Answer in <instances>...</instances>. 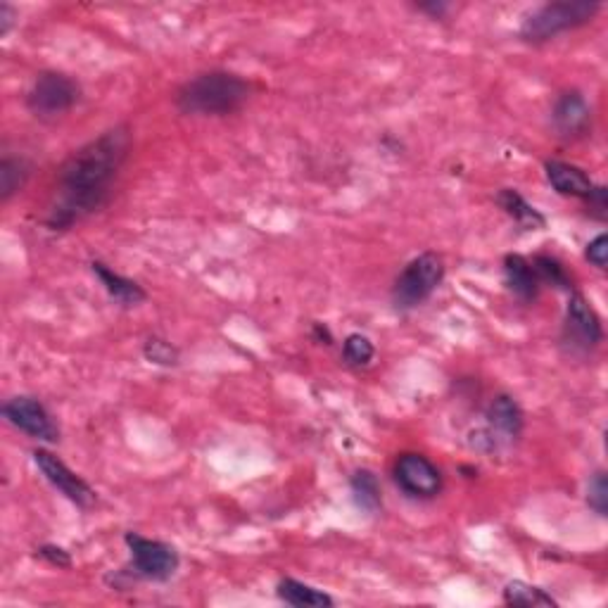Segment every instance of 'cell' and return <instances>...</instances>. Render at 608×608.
I'll return each mask as SVG.
<instances>
[{
    "mask_svg": "<svg viewBox=\"0 0 608 608\" xmlns=\"http://www.w3.org/2000/svg\"><path fill=\"white\" fill-rule=\"evenodd\" d=\"M129 145V129L114 126L67 157L57 171L55 202L46 219L53 231H67L76 221L105 205L112 183L129 155Z\"/></svg>",
    "mask_w": 608,
    "mask_h": 608,
    "instance_id": "6da1fadb",
    "label": "cell"
},
{
    "mask_svg": "<svg viewBox=\"0 0 608 608\" xmlns=\"http://www.w3.org/2000/svg\"><path fill=\"white\" fill-rule=\"evenodd\" d=\"M250 84L231 72H205L190 79L176 95V105L186 114L224 117L240 110L250 98Z\"/></svg>",
    "mask_w": 608,
    "mask_h": 608,
    "instance_id": "7a4b0ae2",
    "label": "cell"
},
{
    "mask_svg": "<svg viewBox=\"0 0 608 608\" xmlns=\"http://www.w3.org/2000/svg\"><path fill=\"white\" fill-rule=\"evenodd\" d=\"M599 12L597 3L573 0V3H549L525 19L521 27V38L528 43H542L563 34L568 29L585 27Z\"/></svg>",
    "mask_w": 608,
    "mask_h": 608,
    "instance_id": "3957f363",
    "label": "cell"
},
{
    "mask_svg": "<svg viewBox=\"0 0 608 608\" xmlns=\"http://www.w3.org/2000/svg\"><path fill=\"white\" fill-rule=\"evenodd\" d=\"M445 278V262L435 252H423L404 266L392 288V302L397 309H414L440 288Z\"/></svg>",
    "mask_w": 608,
    "mask_h": 608,
    "instance_id": "277c9868",
    "label": "cell"
},
{
    "mask_svg": "<svg viewBox=\"0 0 608 608\" xmlns=\"http://www.w3.org/2000/svg\"><path fill=\"white\" fill-rule=\"evenodd\" d=\"M124 542L131 551V575L136 580L167 582L179 570V554L171 544L150 540L138 532H126Z\"/></svg>",
    "mask_w": 608,
    "mask_h": 608,
    "instance_id": "5b68a950",
    "label": "cell"
},
{
    "mask_svg": "<svg viewBox=\"0 0 608 608\" xmlns=\"http://www.w3.org/2000/svg\"><path fill=\"white\" fill-rule=\"evenodd\" d=\"M79 103V86L60 72H43L27 95L29 110L41 119H55Z\"/></svg>",
    "mask_w": 608,
    "mask_h": 608,
    "instance_id": "8992f818",
    "label": "cell"
},
{
    "mask_svg": "<svg viewBox=\"0 0 608 608\" xmlns=\"http://www.w3.org/2000/svg\"><path fill=\"white\" fill-rule=\"evenodd\" d=\"M604 338V328H601L599 314L594 312L592 304L587 302L585 295L573 293L566 307V321H563V342L573 352H592Z\"/></svg>",
    "mask_w": 608,
    "mask_h": 608,
    "instance_id": "52a82bcc",
    "label": "cell"
},
{
    "mask_svg": "<svg viewBox=\"0 0 608 608\" xmlns=\"http://www.w3.org/2000/svg\"><path fill=\"white\" fill-rule=\"evenodd\" d=\"M3 416L8 418L10 426L22 430L24 435L34 437V440L43 442H57L60 440V430L50 418L48 409L34 397H12L3 404Z\"/></svg>",
    "mask_w": 608,
    "mask_h": 608,
    "instance_id": "ba28073f",
    "label": "cell"
},
{
    "mask_svg": "<svg viewBox=\"0 0 608 608\" xmlns=\"http://www.w3.org/2000/svg\"><path fill=\"white\" fill-rule=\"evenodd\" d=\"M34 461L38 471L43 473V478H46L57 492L65 494L69 502L81 506V509H86V506L95 502V492L91 490V485H88L84 478H79L65 461L57 459L53 452H48V449H34Z\"/></svg>",
    "mask_w": 608,
    "mask_h": 608,
    "instance_id": "9c48e42d",
    "label": "cell"
},
{
    "mask_svg": "<svg viewBox=\"0 0 608 608\" xmlns=\"http://www.w3.org/2000/svg\"><path fill=\"white\" fill-rule=\"evenodd\" d=\"M395 480L404 492L418 499H433L442 490V473L423 454H402L395 464Z\"/></svg>",
    "mask_w": 608,
    "mask_h": 608,
    "instance_id": "30bf717a",
    "label": "cell"
},
{
    "mask_svg": "<svg viewBox=\"0 0 608 608\" xmlns=\"http://www.w3.org/2000/svg\"><path fill=\"white\" fill-rule=\"evenodd\" d=\"M556 131L561 136H582L592 124V110H589L587 100L578 91H566L556 98L554 110H551Z\"/></svg>",
    "mask_w": 608,
    "mask_h": 608,
    "instance_id": "8fae6325",
    "label": "cell"
},
{
    "mask_svg": "<svg viewBox=\"0 0 608 608\" xmlns=\"http://www.w3.org/2000/svg\"><path fill=\"white\" fill-rule=\"evenodd\" d=\"M487 426H490V447H497L499 440H516L523 430V411L509 395H499L487 407Z\"/></svg>",
    "mask_w": 608,
    "mask_h": 608,
    "instance_id": "7c38bea8",
    "label": "cell"
},
{
    "mask_svg": "<svg viewBox=\"0 0 608 608\" xmlns=\"http://www.w3.org/2000/svg\"><path fill=\"white\" fill-rule=\"evenodd\" d=\"M544 171H547V181L551 183V188L556 190L559 195H566V198H580L587 200L594 190V181L575 164L561 162V160H549L544 164Z\"/></svg>",
    "mask_w": 608,
    "mask_h": 608,
    "instance_id": "4fadbf2b",
    "label": "cell"
},
{
    "mask_svg": "<svg viewBox=\"0 0 608 608\" xmlns=\"http://www.w3.org/2000/svg\"><path fill=\"white\" fill-rule=\"evenodd\" d=\"M504 278L506 285L518 300L532 302L540 295V278H537L532 262L521 255H506L504 259Z\"/></svg>",
    "mask_w": 608,
    "mask_h": 608,
    "instance_id": "5bb4252c",
    "label": "cell"
},
{
    "mask_svg": "<svg viewBox=\"0 0 608 608\" xmlns=\"http://www.w3.org/2000/svg\"><path fill=\"white\" fill-rule=\"evenodd\" d=\"M93 274L100 278V283L105 285V290L110 293L114 302H119L122 307H136L145 300V290L131 278H126L103 262H91Z\"/></svg>",
    "mask_w": 608,
    "mask_h": 608,
    "instance_id": "9a60e30c",
    "label": "cell"
},
{
    "mask_svg": "<svg viewBox=\"0 0 608 608\" xmlns=\"http://www.w3.org/2000/svg\"><path fill=\"white\" fill-rule=\"evenodd\" d=\"M276 594L278 599L295 608H331L335 604L331 594H326L323 589L304 585V582L293 578H285L278 582Z\"/></svg>",
    "mask_w": 608,
    "mask_h": 608,
    "instance_id": "2e32d148",
    "label": "cell"
},
{
    "mask_svg": "<svg viewBox=\"0 0 608 608\" xmlns=\"http://www.w3.org/2000/svg\"><path fill=\"white\" fill-rule=\"evenodd\" d=\"M497 202L518 226L525 228V231H540V228L547 226V219H544L518 190L502 188L497 195Z\"/></svg>",
    "mask_w": 608,
    "mask_h": 608,
    "instance_id": "e0dca14e",
    "label": "cell"
},
{
    "mask_svg": "<svg viewBox=\"0 0 608 608\" xmlns=\"http://www.w3.org/2000/svg\"><path fill=\"white\" fill-rule=\"evenodd\" d=\"M350 487L354 494V502H357L359 509H364L366 513L380 511V506H383V492H380L378 478L369 471V468H359V471H354L350 478Z\"/></svg>",
    "mask_w": 608,
    "mask_h": 608,
    "instance_id": "ac0fdd59",
    "label": "cell"
},
{
    "mask_svg": "<svg viewBox=\"0 0 608 608\" xmlns=\"http://www.w3.org/2000/svg\"><path fill=\"white\" fill-rule=\"evenodd\" d=\"M504 601L509 606H523V608H537V606H556V599L544 589L528 585V582L513 580L504 587Z\"/></svg>",
    "mask_w": 608,
    "mask_h": 608,
    "instance_id": "d6986e66",
    "label": "cell"
},
{
    "mask_svg": "<svg viewBox=\"0 0 608 608\" xmlns=\"http://www.w3.org/2000/svg\"><path fill=\"white\" fill-rule=\"evenodd\" d=\"M31 174V167L22 157H3L0 162V200L8 202L17 190L24 188Z\"/></svg>",
    "mask_w": 608,
    "mask_h": 608,
    "instance_id": "ffe728a7",
    "label": "cell"
},
{
    "mask_svg": "<svg viewBox=\"0 0 608 608\" xmlns=\"http://www.w3.org/2000/svg\"><path fill=\"white\" fill-rule=\"evenodd\" d=\"M532 269H535L540 283H549L559 290H570L573 288V281H570L566 266H563L556 257L549 255H537L532 259Z\"/></svg>",
    "mask_w": 608,
    "mask_h": 608,
    "instance_id": "44dd1931",
    "label": "cell"
},
{
    "mask_svg": "<svg viewBox=\"0 0 608 608\" xmlns=\"http://www.w3.org/2000/svg\"><path fill=\"white\" fill-rule=\"evenodd\" d=\"M373 354H376V347L373 342L361 333H352L345 338V345H342V359L347 364L354 366V369H364L373 361Z\"/></svg>",
    "mask_w": 608,
    "mask_h": 608,
    "instance_id": "7402d4cb",
    "label": "cell"
},
{
    "mask_svg": "<svg viewBox=\"0 0 608 608\" xmlns=\"http://www.w3.org/2000/svg\"><path fill=\"white\" fill-rule=\"evenodd\" d=\"M145 359L157 366H176L179 364V350L162 338H150L143 347Z\"/></svg>",
    "mask_w": 608,
    "mask_h": 608,
    "instance_id": "603a6c76",
    "label": "cell"
},
{
    "mask_svg": "<svg viewBox=\"0 0 608 608\" xmlns=\"http://www.w3.org/2000/svg\"><path fill=\"white\" fill-rule=\"evenodd\" d=\"M587 504L592 506L599 516H606L608 513V480L604 471H597L594 473V478L589 480Z\"/></svg>",
    "mask_w": 608,
    "mask_h": 608,
    "instance_id": "cb8c5ba5",
    "label": "cell"
},
{
    "mask_svg": "<svg viewBox=\"0 0 608 608\" xmlns=\"http://www.w3.org/2000/svg\"><path fill=\"white\" fill-rule=\"evenodd\" d=\"M585 255L589 259V264L597 266L599 271H606V264H608V238H606V233H599V236L587 245Z\"/></svg>",
    "mask_w": 608,
    "mask_h": 608,
    "instance_id": "d4e9b609",
    "label": "cell"
},
{
    "mask_svg": "<svg viewBox=\"0 0 608 608\" xmlns=\"http://www.w3.org/2000/svg\"><path fill=\"white\" fill-rule=\"evenodd\" d=\"M587 202V209L589 214H592L594 219L599 221H606V209H608V190L604 186H594L592 195L585 200Z\"/></svg>",
    "mask_w": 608,
    "mask_h": 608,
    "instance_id": "484cf974",
    "label": "cell"
},
{
    "mask_svg": "<svg viewBox=\"0 0 608 608\" xmlns=\"http://www.w3.org/2000/svg\"><path fill=\"white\" fill-rule=\"evenodd\" d=\"M38 556H41V559H46L50 566H57V568L72 566V556H69L62 547H55V544H46V547L38 549Z\"/></svg>",
    "mask_w": 608,
    "mask_h": 608,
    "instance_id": "4316f807",
    "label": "cell"
},
{
    "mask_svg": "<svg viewBox=\"0 0 608 608\" xmlns=\"http://www.w3.org/2000/svg\"><path fill=\"white\" fill-rule=\"evenodd\" d=\"M12 22H15V10L8 3H3L0 5V36H8Z\"/></svg>",
    "mask_w": 608,
    "mask_h": 608,
    "instance_id": "83f0119b",
    "label": "cell"
},
{
    "mask_svg": "<svg viewBox=\"0 0 608 608\" xmlns=\"http://www.w3.org/2000/svg\"><path fill=\"white\" fill-rule=\"evenodd\" d=\"M418 10L430 12L433 17H442L449 10V5L447 3H430V5H418Z\"/></svg>",
    "mask_w": 608,
    "mask_h": 608,
    "instance_id": "f1b7e54d",
    "label": "cell"
}]
</instances>
